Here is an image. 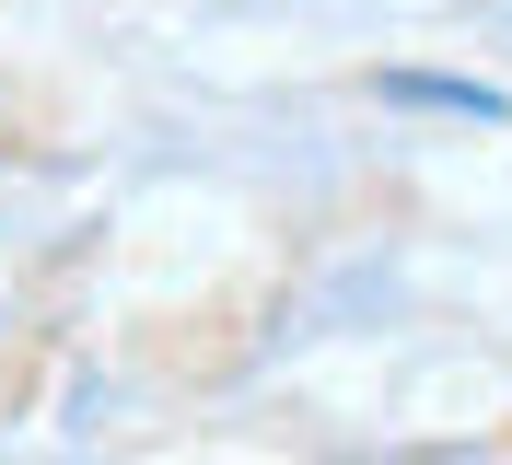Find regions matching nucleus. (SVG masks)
I'll list each match as a JSON object with an SVG mask.
<instances>
[{
  "mask_svg": "<svg viewBox=\"0 0 512 465\" xmlns=\"http://www.w3.org/2000/svg\"><path fill=\"white\" fill-rule=\"evenodd\" d=\"M396 105H454V117H501V93H478V82H419V70H396Z\"/></svg>",
  "mask_w": 512,
  "mask_h": 465,
  "instance_id": "nucleus-1",
  "label": "nucleus"
}]
</instances>
